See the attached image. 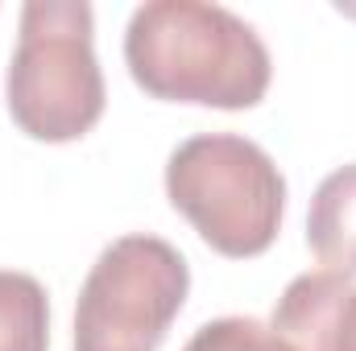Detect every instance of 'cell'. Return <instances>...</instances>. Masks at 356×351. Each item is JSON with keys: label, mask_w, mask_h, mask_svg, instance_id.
Listing matches in <instances>:
<instances>
[{"label": "cell", "mask_w": 356, "mask_h": 351, "mask_svg": "<svg viewBox=\"0 0 356 351\" xmlns=\"http://www.w3.org/2000/svg\"><path fill=\"white\" fill-rule=\"evenodd\" d=\"M124 62L154 99L241 112L269 91V50L257 29L224 4L149 0L129 17Z\"/></svg>", "instance_id": "cell-1"}, {"label": "cell", "mask_w": 356, "mask_h": 351, "mask_svg": "<svg viewBox=\"0 0 356 351\" xmlns=\"http://www.w3.org/2000/svg\"><path fill=\"white\" fill-rule=\"evenodd\" d=\"M91 33L95 17L83 0H29L21 8L4 99L25 137L50 145L79 141L104 116L108 91Z\"/></svg>", "instance_id": "cell-2"}, {"label": "cell", "mask_w": 356, "mask_h": 351, "mask_svg": "<svg viewBox=\"0 0 356 351\" xmlns=\"http://www.w3.org/2000/svg\"><path fill=\"white\" fill-rule=\"evenodd\" d=\"M166 194L220 257H261L277 240L286 178L249 137L203 132L166 162Z\"/></svg>", "instance_id": "cell-3"}, {"label": "cell", "mask_w": 356, "mask_h": 351, "mask_svg": "<svg viewBox=\"0 0 356 351\" xmlns=\"http://www.w3.org/2000/svg\"><path fill=\"white\" fill-rule=\"evenodd\" d=\"M191 289V268L158 236L112 240L79 289L75 351H158Z\"/></svg>", "instance_id": "cell-4"}, {"label": "cell", "mask_w": 356, "mask_h": 351, "mask_svg": "<svg viewBox=\"0 0 356 351\" xmlns=\"http://www.w3.org/2000/svg\"><path fill=\"white\" fill-rule=\"evenodd\" d=\"M269 331L290 351H356V285L344 273L294 277L269 318Z\"/></svg>", "instance_id": "cell-5"}, {"label": "cell", "mask_w": 356, "mask_h": 351, "mask_svg": "<svg viewBox=\"0 0 356 351\" xmlns=\"http://www.w3.org/2000/svg\"><path fill=\"white\" fill-rule=\"evenodd\" d=\"M307 244L327 273L356 277V162L319 182L307 211Z\"/></svg>", "instance_id": "cell-6"}, {"label": "cell", "mask_w": 356, "mask_h": 351, "mask_svg": "<svg viewBox=\"0 0 356 351\" xmlns=\"http://www.w3.org/2000/svg\"><path fill=\"white\" fill-rule=\"evenodd\" d=\"M50 348V302L38 277L0 268V351Z\"/></svg>", "instance_id": "cell-7"}, {"label": "cell", "mask_w": 356, "mask_h": 351, "mask_svg": "<svg viewBox=\"0 0 356 351\" xmlns=\"http://www.w3.org/2000/svg\"><path fill=\"white\" fill-rule=\"evenodd\" d=\"M182 351H290V348L269 331L266 323L245 318V314H232V318L203 323Z\"/></svg>", "instance_id": "cell-8"}]
</instances>
